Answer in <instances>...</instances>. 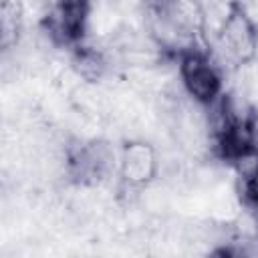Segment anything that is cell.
<instances>
[{
	"label": "cell",
	"instance_id": "obj_6",
	"mask_svg": "<svg viewBox=\"0 0 258 258\" xmlns=\"http://www.w3.org/2000/svg\"><path fill=\"white\" fill-rule=\"evenodd\" d=\"M73 67L79 73V77L87 83H97L107 73V60L97 48H83L75 54Z\"/></svg>",
	"mask_w": 258,
	"mask_h": 258
},
{
	"label": "cell",
	"instance_id": "obj_10",
	"mask_svg": "<svg viewBox=\"0 0 258 258\" xmlns=\"http://www.w3.org/2000/svg\"><path fill=\"white\" fill-rule=\"evenodd\" d=\"M254 58H256V62H258V48H256V54H254Z\"/></svg>",
	"mask_w": 258,
	"mask_h": 258
},
{
	"label": "cell",
	"instance_id": "obj_3",
	"mask_svg": "<svg viewBox=\"0 0 258 258\" xmlns=\"http://www.w3.org/2000/svg\"><path fill=\"white\" fill-rule=\"evenodd\" d=\"M179 75H181V83H183L185 91L194 97V101L208 105L218 97L220 77H218L214 64L206 56H202L198 52L183 54Z\"/></svg>",
	"mask_w": 258,
	"mask_h": 258
},
{
	"label": "cell",
	"instance_id": "obj_1",
	"mask_svg": "<svg viewBox=\"0 0 258 258\" xmlns=\"http://www.w3.org/2000/svg\"><path fill=\"white\" fill-rule=\"evenodd\" d=\"M220 34H222L220 48L224 50L228 60L248 62L254 58L258 48V32L254 22L248 18V14L242 8L232 6V10L228 12L226 20L220 26Z\"/></svg>",
	"mask_w": 258,
	"mask_h": 258
},
{
	"label": "cell",
	"instance_id": "obj_5",
	"mask_svg": "<svg viewBox=\"0 0 258 258\" xmlns=\"http://www.w3.org/2000/svg\"><path fill=\"white\" fill-rule=\"evenodd\" d=\"M119 171L125 183L139 187L157 175V151L145 141H131L123 149Z\"/></svg>",
	"mask_w": 258,
	"mask_h": 258
},
{
	"label": "cell",
	"instance_id": "obj_7",
	"mask_svg": "<svg viewBox=\"0 0 258 258\" xmlns=\"http://www.w3.org/2000/svg\"><path fill=\"white\" fill-rule=\"evenodd\" d=\"M0 30H2V46L10 50L18 42L20 32V8L16 2L4 0L2 2V16H0Z\"/></svg>",
	"mask_w": 258,
	"mask_h": 258
},
{
	"label": "cell",
	"instance_id": "obj_9",
	"mask_svg": "<svg viewBox=\"0 0 258 258\" xmlns=\"http://www.w3.org/2000/svg\"><path fill=\"white\" fill-rule=\"evenodd\" d=\"M244 181H246V200H248L252 206L258 208V171H256L252 177L244 179Z\"/></svg>",
	"mask_w": 258,
	"mask_h": 258
},
{
	"label": "cell",
	"instance_id": "obj_2",
	"mask_svg": "<svg viewBox=\"0 0 258 258\" xmlns=\"http://www.w3.org/2000/svg\"><path fill=\"white\" fill-rule=\"evenodd\" d=\"M115 169V151L107 141H91L81 145L69 159V173L89 185L109 177Z\"/></svg>",
	"mask_w": 258,
	"mask_h": 258
},
{
	"label": "cell",
	"instance_id": "obj_8",
	"mask_svg": "<svg viewBox=\"0 0 258 258\" xmlns=\"http://www.w3.org/2000/svg\"><path fill=\"white\" fill-rule=\"evenodd\" d=\"M232 161H234L238 173H240L244 179H248V177H252V175L258 171V149L252 145V147L240 151L238 155H234Z\"/></svg>",
	"mask_w": 258,
	"mask_h": 258
},
{
	"label": "cell",
	"instance_id": "obj_11",
	"mask_svg": "<svg viewBox=\"0 0 258 258\" xmlns=\"http://www.w3.org/2000/svg\"><path fill=\"white\" fill-rule=\"evenodd\" d=\"M244 2H256V0H244Z\"/></svg>",
	"mask_w": 258,
	"mask_h": 258
},
{
	"label": "cell",
	"instance_id": "obj_4",
	"mask_svg": "<svg viewBox=\"0 0 258 258\" xmlns=\"http://www.w3.org/2000/svg\"><path fill=\"white\" fill-rule=\"evenodd\" d=\"M89 16V0H58L46 20V34L52 40L71 42L85 30Z\"/></svg>",
	"mask_w": 258,
	"mask_h": 258
}]
</instances>
